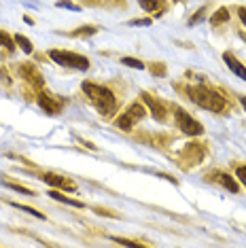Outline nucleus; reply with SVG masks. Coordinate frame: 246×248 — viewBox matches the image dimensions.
<instances>
[{
    "label": "nucleus",
    "instance_id": "1",
    "mask_svg": "<svg viewBox=\"0 0 246 248\" xmlns=\"http://www.w3.org/2000/svg\"><path fill=\"white\" fill-rule=\"evenodd\" d=\"M81 87L89 98V102L96 106V110L102 117H113L117 112V98L108 87L98 85V83H92V81H83Z\"/></svg>",
    "mask_w": 246,
    "mask_h": 248
},
{
    "label": "nucleus",
    "instance_id": "2",
    "mask_svg": "<svg viewBox=\"0 0 246 248\" xmlns=\"http://www.w3.org/2000/svg\"><path fill=\"white\" fill-rule=\"evenodd\" d=\"M187 95L191 102H195L202 108L210 110V112H225L227 110V102L225 98L212 87L206 85H189L187 87Z\"/></svg>",
    "mask_w": 246,
    "mask_h": 248
},
{
    "label": "nucleus",
    "instance_id": "3",
    "mask_svg": "<svg viewBox=\"0 0 246 248\" xmlns=\"http://www.w3.org/2000/svg\"><path fill=\"white\" fill-rule=\"evenodd\" d=\"M206 155H208V144L189 142L176 153V163L181 166V170H193L206 159Z\"/></svg>",
    "mask_w": 246,
    "mask_h": 248
},
{
    "label": "nucleus",
    "instance_id": "4",
    "mask_svg": "<svg viewBox=\"0 0 246 248\" xmlns=\"http://www.w3.org/2000/svg\"><path fill=\"white\" fill-rule=\"evenodd\" d=\"M49 58H51L55 64L64 66V68H75V70H89L92 62L89 58L81 53H72V51H64V49H51L49 51Z\"/></svg>",
    "mask_w": 246,
    "mask_h": 248
},
{
    "label": "nucleus",
    "instance_id": "5",
    "mask_svg": "<svg viewBox=\"0 0 246 248\" xmlns=\"http://www.w3.org/2000/svg\"><path fill=\"white\" fill-rule=\"evenodd\" d=\"M144 115H147V108H144V104L142 102H134L130 104L125 110L121 112L119 117H117V127L123 129V132H130V129L136 125L138 121H142L144 119Z\"/></svg>",
    "mask_w": 246,
    "mask_h": 248
},
{
    "label": "nucleus",
    "instance_id": "6",
    "mask_svg": "<svg viewBox=\"0 0 246 248\" xmlns=\"http://www.w3.org/2000/svg\"><path fill=\"white\" fill-rule=\"evenodd\" d=\"M174 121H176L178 129H181L183 134H187V136H202L204 134L202 123L198 119H193V117L184 108H181V106H174Z\"/></svg>",
    "mask_w": 246,
    "mask_h": 248
},
{
    "label": "nucleus",
    "instance_id": "7",
    "mask_svg": "<svg viewBox=\"0 0 246 248\" xmlns=\"http://www.w3.org/2000/svg\"><path fill=\"white\" fill-rule=\"evenodd\" d=\"M138 142L151 146V149H159V151H166L172 142V136L170 134H157V132H140L134 136Z\"/></svg>",
    "mask_w": 246,
    "mask_h": 248
},
{
    "label": "nucleus",
    "instance_id": "8",
    "mask_svg": "<svg viewBox=\"0 0 246 248\" xmlns=\"http://www.w3.org/2000/svg\"><path fill=\"white\" fill-rule=\"evenodd\" d=\"M36 102L38 106L47 112V115H60L62 108H64V102L58 98V95H53L51 92H47V89H41V92H36Z\"/></svg>",
    "mask_w": 246,
    "mask_h": 248
},
{
    "label": "nucleus",
    "instance_id": "9",
    "mask_svg": "<svg viewBox=\"0 0 246 248\" xmlns=\"http://www.w3.org/2000/svg\"><path fill=\"white\" fill-rule=\"evenodd\" d=\"M140 100L151 108V115H153V119L157 123L168 121V106L161 102V100H157L155 95H151L149 92H140Z\"/></svg>",
    "mask_w": 246,
    "mask_h": 248
},
{
    "label": "nucleus",
    "instance_id": "10",
    "mask_svg": "<svg viewBox=\"0 0 246 248\" xmlns=\"http://www.w3.org/2000/svg\"><path fill=\"white\" fill-rule=\"evenodd\" d=\"M17 72L21 75V78H24L28 85H32L34 89H41L45 85V78L41 75V70H38L34 64H30V62H21V64L17 66Z\"/></svg>",
    "mask_w": 246,
    "mask_h": 248
},
{
    "label": "nucleus",
    "instance_id": "11",
    "mask_svg": "<svg viewBox=\"0 0 246 248\" xmlns=\"http://www.w3.org/2000/svg\"><path fill=\"white\" fill-rule=\"evenodd\" d=\"M41 180H43V183H47L51 189H60V191H75L77 189L75 180H70L66 176H60V174H53V172L41 174Z\"/></svg>",
    "mask_w": 246,
    "mask_h": 248
},
{
    "label": "nucleus",
    "instance_id": "12",
    "mask_svg": "<svg viewBox=\"0 0 246 248\" xmlns=\"http://www.w3.org/2000/svg\"><path fill=\"white\" fill-rule=\"evenodd\" d=\"M206 180L221 185V187H225L227 191H231V193H238V189H240V185L225 172H210V174H206Z\"/></svg>",
    "mask_w": 246,
    "mask_h": 248
},
{
    "label": "nucleus",
    "instance_id": "13",
    "mask_svg": "<svg viewBox=\"0 0 246 248\" xmlns=\"http://www.w3.org/2000/svg\"><path fill=\"white\" fill-rule=\"evenodd\" d=\"M223 62H225L227 68L231 70L233 75L240 77V78H244V81H246V66H244L242 62H240V60L236 58V55L229 53V51H227V53H223Z\"/></svg>",
    "mask_w": 246,
    "mask_h": 248
},
{
    "label": "nucleus",
    "instance_id": "14",
    "mask_svg": "<svg viewBox=\"0 0 246 248\" xmlns=\"http://www.w3.org/2000/svg\"><path fill=\"white\" fill-rule=\"evenodd\" d=\"M138 4L151 15H164L166 11V0H138Z\"/></svg>",
    "mask_w": 246,
    "mask_h": 248
},
{
    "label": "nucleus",
    "instance_id": "15",
    "mask_svg": "<svg viewBox=\"0 0 246 248\" xmlns=\"http://www.w3.org/2000/svg\"><path fill=\"white\" fill-rule=\"evenodd\" d=\"M227 19H229V9H227V7L216 9L215 13L210 15V24H212V26H221V24H225Z\"/></svg>",
    "mask_w": 246,
    "mask_h": 248
},
{
    "label": "nucleus",
    "instance_id": "16",
    "mask_svg": "<svg viewBox=\"0 0 246 248\" xmlns=\"http://www.w3.org/2000/svg\"><path fill=\"white\" fill-rule=\"evenodd\" d=\"M49 195L53 197V200H58V202H64V204H72V206H77V208H85V204L79 200H70V197H66L64 193H60V189H51L49 191Z\"/></svg>",
    "mask_w": 246,
    "mask_h": 248
},
{
    "label": "nucleus",
    "instance_id": "17",
    "mask_svg": "<svg viewBox=\"0 0 246 248\" xmlns=\"http://www.w3.org/2000/svg\"><path fill=\"white\" fill-rule=\"evenodd\" d=\"M98 30H100L98 26H81V28H77V30H72L70 36H75V38H85V36H93Z\"/></svg>",
    "mask_w": 246,
    "mask_h": 248
},
{
    "label": "nucleus",
    "instance_id": "18",
    "mask_svg": "<svg viewBox=\"0 0 246 248\" xmlns=\"http://www.w3.org/2000/svg\"><path fill=\"white\" fill-rule=\"evenodd\" d=\"M13 38H15V45H17V47H19L24 53H32V51H34V45H32V41H30L28 36H24V34H15Z\"/></svg>",
    "mask_w": 246,
    "mask_h": 248
},
{
    "label": "nucleus",
    "instance_id": "19",
    "mask_svg": "<svg viewBox=\"0 0 246 248\" xmlns=\"http://www.w3.org/2000/svg\"><path fill=\"white\" fill-rule=\"evenodd\" d=\"M0 185H4V187H9V189H13V191H19V193H24V195H36L32 189L24 187V185H17V183H11V180H0Z\"/></svg>",
    "mask_w": 246,
    "mask_h": 248
},
{
    "label": "nucleus",
    "instance_id": "20",
    "mask_svg": "<svg viewBox=\"0 0 246 248\" xmlns=\"http://www.w3.org/2000/svg\"><path fill=\"white\" fill-rule=\"evenodd\" d=\"M13 208H19L21 212H28V214H32V217H38V218H47L45 214L41 212V210H36V208H30V206H21V204H17V202H9Z\"/></svg>",
    "mask_w": 246,
    "mask_h": 248
},
{
    "label": "nucleus",
    "instance_id": "21",
    "mask_svg": "<svg viewBox=\"0 0 246 248\" xmlns=\"http://www.w3.org/2000/svg\"><path fill=\"white\" fill-rule=\"evenodd\" d=\"M113 242H117V244H123V246H151L149 242H140V240H127V238H117V235H113Z\"/></svg>",
    "mask_w": 246,
    "mask_h": 248
},
{
    "label": "nucleus",
    "instance_id": "22",
    "mask_svg": "<svg viewBox=\"0 0 246 248\" xmlns=\"http://www.w3.org/2000/svg\"><path fill=\"white\" fill-rule=\"evenodd\" d=\"M0 47H7L9 51H13L15 49V38H11L4 30H0Z\"/></svg>",
    "mask_w": 246,
    "mask_h": 248
},
{
    "label": "nucleus",
    "instance_id": "23",
    "mask_svg": "<svg viewBox=\"0 0 246 248\" xmlns=\"http://www.w3.org/2000/svg\"><path fill=\"white\" fill-rule=\"evenodd\" d=\"M149 70H151V75H155V77H166V64H161V62H155V64H151L149 66Z\"/></svg>",
    "mask_w": 246,
    "mask_h": 248
},
{
    "label": "nucleus",
    "instance_id": "24",
    "mask_svg": "<svg viewBox=\"0 0 246 248\" xmlns=\"http://www.w3.org/2000/svg\"><path fill=\"white\" fill-rule=\"evenodd\" d=\"M93 212H96V214H102V217H108V218H121L119 212L108 210V208H102V206H96V208H93Z\"/></svg>",
    "mask_w": 246,
    "mask_h": 248
},
{
    "label": "nucleus",
    "instance_id": "25",
    "mask_svg": "<svg viewBox=\"0 0 246 248\" xmlns=\"http://www.w3.org/2000/svg\"><path fill=\"white\" fill-rule=\"evenodd\" d=\"M206 13H208V7H200V9H198V13H195L191 19H189V26L200 24V21H202V19L206 17Z\"/></svg>",
    "mask_w": 246,
    "mask_h": 248
},
{
    "label": "nucleus",
    "instance_id": "26",
    "mask_svg": "<svg viewBox=\"0 0 246 248\" xmlns=\"http://www.w3.org/2000/svg\"><path fill=\"white\" fill-rule=\"evenodd\" d=\"M121 64L130 66V68H136V70H142V68H144V64H142L140 60H136V58H123Z\"/></svg>",
    "mask_w": 246,
    "mask_h": 248
},
{
    "label": "nucleus",
    "instance_id": "27",
    "mask_svg": "<svg viewBox=\"0 0 246 248\" xmlns=\"http://www.w3.org/2000/svg\"><path fill=\"white\" fill-rule=\"evenodd\" d=\"M104 7L106 9H125L127 0H104Z\"/></svg>",
    "mask_w": 246,
    "mask_h": 248
},
{
    "label": "nucleus",
    "instance_id": "28",
    "mask_svg": "<svg viewBox=\"0 0 246 248\" xmlns=\"http://www.w3.org/2000/svg\"><path fill=\"white\" fill-rule=\"evenodd\" d=\"M236 174H238V180L244 185V189H246V166H236Z\"/></svg>",
    "mask_w": 246,
    "mask_h": 248
},
{
    "label": "nucleus",
    "instance_id": "29",
    "mask_svg": "<svg viewBox=\"0 0 246 248\" xmlns=\"http://www.w3.org/2000/svg\"><path fill=\"white\" fill-rule=\"evenodd\" d=\"M58 7H64V9H72V11H81V4L68 2V0H62V2H58Z\"/></svg>",
    "mask_w": 246,
    "mask_h": 248
},
{
    "label": "nucleus",
    "instance_id": "30",
    "mask_svg": "<svg viewBox=\"0 0 246 248\" xmlns=\"http://www.w3.org/2000/svg\"><path fill=\"white\" fill-rule=\"evenodd\" d=\"M83 7H104V0H81Z\"/></svg>",
    "mask_w": 246,
    "mask_h": 248
},
{
    "label": "nucleus",
    "instance_id": "31",
    "mask_svg": "<svg viewBox=\"0 0 246 248\" xmlns=\"http://www.w3.org/2000/svg\"><path fill=\"white\" fill-rule=\"evenodd\" d=\"M130 26H151V19L149 17H142V19H132Z\"/></svg>",
    "mask_w": 246,
    "mask_h": 248
},
{
    "label": "nucleus",
    "instance_id": "32",
    "mask_svg": "<svg viewBox=\"0 0 246 248\" xmlns=\"http://www.w3.org/2000/svg\"><path fill=\"white\" fill-rule=\"evenodd\" d=\"M0 77H2V81L7 83V85H11V77H9V70L4 68V66H0Z\"/></svg>",
    "mask_w": 246,
    "mask_h": 248
},
{
    "label": "nucleus",
    "instance_id": "33",
    "mask_svg": "<svg viewBox=\"0 0 246 248\" xmlns=\"http://www.w3.org/2000/svg\"><path fill=\"white\" fill-rule=\"evenodd\" d=\"M238 15H240V21L246 26V7H240L238 9Z\"/></svg>",
    "mask_w": 246,
    "mask_h": 248
},
{
    "label": "nucleus",
    "instance_id": "34",
    "mask_svg": "<svg viewBox=\"0 0 246 248\" xmlns=\"http://www.w3.org/2000/svg\"><path fill=\"white\" fill-rule=\"evenodd\" d=\"M240 104H242V108L246 110V95H240Z\"/></svg>",
    "mask_w": 246,
    "mask_h": 248
},
{
    "label": "nucleus",
    "instance_id": "35",
    "mask_svg": "<svg viewBox=\"0 0 246 248\" xmlns=\"http://www.w3.org/2000/svg\"><path fill=\"white\" fill-rule=\"evenodd\" d=\"M240 38H242V41L246 43V32H240Z\"/></svg>",
    "mask_w": 246,
    "mask_h": 248
}]
</instances>
